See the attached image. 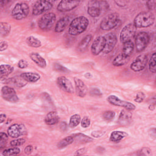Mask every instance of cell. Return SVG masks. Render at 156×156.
I'll return each mask as SVG.
<instances>
[{
  "mask_svg": "<svg viewBox=\"0 0 156 156\" xmlns=\"http://www.w3.org/2000/svg\"><path fill=\"white\" fill-rule=\"evenodd\" d=\"M155 21V16L151 12H142L134 18L133 24L136 28H144L152 26Z\"/></svg>",
  "mask_w": 156,
  "mask_h": 156,
  "instance_id": "2",
  "label": "cell"
},
{
  "mask_svg": "<svg viewBox=\"0 0 156 156\" xmlns=\"http://www.w3.org/2000/svg\"><path fill=\"white\" fill-rule=\"evenodd\" d=\"M25 142H26V140L24 138H18V139H15L11 141L10 143V144L11 146L17 147V146L23 145L25 143Z\"/></svg>",
  "mask_w": 156,
  "mask_h": 156,
  "instance_id": "39",
  "label": "cell"
},
{
  "mask_svg": "<svg viewBox=\"0 0 156 156\" xmlns=\"http://www.w3.org/2000/svg\"><path fill=\"white\" fill-rule=\"evenodd\" d=\"M152 154L151 150L148 147H143L140 151L139 155H151Z\"/></svg>",
  "mask_w": 156,
  "mask_h": 156,
  "instance_id": "45",
  "label": "cell"
},
{
  "mask_svg": "<svg viewBox=\"0 0 156 156\" xmlns=\"http://www.w3.org/2000/svg\"><path fill=\"white\" fill-rule=\"evenodd\" d=\"M135 46L133 42L130 40L126 41L123 43L122 49V55L126 57H130V56L132 54L134 51Z\"/></svg>",
  "mask_w": 156,
  "mask_h": 156,
  "instance_id": "24",
  "label": "cell"
},
{
  "mask_svg": "<svg viewBox=\"0 0 156 156\" xmlns=\"http://www.w3.org/2000/svg\"><path fill=\"white\" fill-rule=\"evenodd\" d=\"M59 121V116L56 112L51 111L46 114L44 117V122L46 124L51 126L57 124Z\"/></svg>",
  "mask_w": 156,
  "mask_h": 156,
  "instance_id": "23",
  "label": "cell"
},
{
  "mask_svg": "<svg viewBox=\"0 0 156 156\" xmlns=\"http://www.w3.org/2000/svg\"><path fill=\"white\" fill-rule=\"evenodd\" d=\"M55 20L56 16L54 13L50 12L44 14L38 20V27L42 30H49L53 26Z\"/></svg>",
  "mask_w": 156,
  "mask_h": 156,
  "instance_id": "6",
  "label": "cell"
},
{
  "mask_svg": "<svg viewBox=\"0 0 156 156\" xmlns=\"http://www.w3.org/2000/svg\"><path fill=\"white\" fill-rule=\"evenodd\" d=\"M74 84L77 95L80 98L85 97L87 93V87L85 83L80 79L75 77Z\"/></svg>",
  "mask_w": 156,
  "mask_h": 156,
  "instance_id": "19",
  "label": "cell"
},
{
  "mask_svg": "<svg viewBox=\"0 0 156 156\" xmlns=\"http://www.w3.org/2000/svg\"><path fill=\"white\" fill-rule=\"evenodd\" d=\"M26 133V129L23 124H13L7 129V134L13 138H17Z\"/></svg>",
  "mask_w": 156,
  "mask_h": 156,
  "instance_id": "14",
  "label": "cell"
},
{
  "mask_svg": "<svg viewBox=\"0 0 156 156\" xmlns=\"http://www.w3.org/2000/svg\"><path fill=\"white\" fill-rule=\"evenodd\" d=\"M52 7V4L48 1H38L33 6L32 14L34 15H41L49 10Z\"/></svg>",
  "mask_w": 156,
  "mask_h": 156,
  "instance_id": "9",
  "label": "cell"
},
{
  "mask_svg": "<svg viewBox=\"0 0 156 156\" xmlns=\"http://www.w3.org/2000/svg\"><path fill=\"white\" fill-rule=\"evenodd\" d=\"M146 5H147L149 10H153L156 7V1H154V0L147 1L146 2Z\"/></svg>",
  "mask_w": 156,
  "mask_h": 156,
  "instance_id": "44",
  "label": "cell"
},
{
  "mask_svg": "<svg viewBox=\"0 0 156 156\" xmlns=\"http://www.w3.org/2000/svg\"><path fill=\"white\" fill-rule=\"evenodd\" d=\"M69 21H70V18L68 16L61 18L60 20H58V21L55 24V26L54 28L55 32L57 33L62 32L66 29Z\"/></svg>",
  "mask_w": 156,
  "mask_h": 156,
  "instance_id": "20",
  "label": "cell"
},
{
  "mask_svg": "<svg viewBox=\"0 0 156 156\" xmlns=\"http://www.w3.org/2000/svg\"><path fill=\"white\" fill-rule=\"evenodd\" d=\"M145 98V94L143 92H138L136 94V96L134 99L135 102L138 103H141L143 101Z\"/></svg>",
  "mask_w": 156,
  "mask_h": 156,
  "instance_id": "42",
  "label": "cell"
},
{
  "mask_svg": "<svg viewBox=\"0 0 156 156\" xmlns=\"http://www.w3.org/2000/svg\"><path fill=\"white\" fill-rule=\"evenodd\" d=\"M53 68L54 69L57 71H59V72H63V73H66V72H68L69 70L65 68V66H62V65L57 63H55L53 65Z\"/></svg>",
  "mask_w": 156,
  "mask_h": 156,
  "instance_id": "40",
  "label": "cell"
},
{
  "mask_svg": "<svg viewBox=\"0 0 156 156\" xmlns=\"http://www.w3.org/2000/svg\"><path fill=\"white\" fill-rule=\"evenodd\" d=\"M14 70V68L7 64H2L0 66V77L1 80L10 75Z\"/></svg>",
  "mask_w": 156,
  "mask_h": 156,
  "instance_id": "26",
  "label": "cell"
},
{
  "mask_svg": "<svg viewBox=\"0 0 156 156\" xmlns=\"http://www.w3.org/2000/svg\"><path fill=\"white\" fill-rule=\"evenodd\" d=\"M90 94L92 96H101L102 93L101 90L98 88H91L90 91Z\"/></svg>",
  "mask_w": 156,
  "mask_h": 156,
  "instance_id": "43",
  "label": "cell"
},
{
  "mask_svg": "<svg viewBox=\"0 0 156 156\" xmlns=\"http://www.w3.org/2000/svg\"><path fill=\"white\" fill-rule=\"evenodd\" d=\"M92 35L91 34H88L86 36H85L79 43L78 49L80 52H84L88 47V45L90 43Z\"/></svg>",
  "mask_w": 156,
  "mask_h": 156,
  "instance_id": "28",
  "label": "cell"
},
{
  "mask_svg": "<svg viewBox=\"0 0 156 156\" xmlns=\"http://www.w3.org/2000/svg\"><path fill=\"white\" fill-rule=\"evenodd\" d=\"M78 1H66L63 0L60 1L57 6V9L60 12H66L73 10L77 7L79 4Z\"/></svg>",
  "mask_w": 156,
  "mask_h": 156,
  "instance_id": "17",
  "label": "cell"
},
{
  "mask_svg": "<svg viewBox=\"0 0 156 156\" xmlns=\"http://www.w3.org/2000/svg\"><path fill=\"white\" fill-rule=\"evenodd\" d=\"M105 46V38L104 36L98 37L93 42L91 52L93 55H98L103 51Z\"/></svg>",
  "mask_w": 156,
  "mask_h": 156,
  "instance_id": "16",
  "label": "cell"
},
{
  "mask_svg": "<svg viewBox=\"0 0 156 156\" xmlns=\"http://www.w3.org/2000/svg\"><path fill=\"white\" fill-rule=\"evenodd\" d=\"M89 24L88 20L83 16H80L73 19L68 27V33L72 36H76L83 33Z\"/></svg>",
  "mask_w": 156,
  "mask_h": 156,
  "instance_id": "1",
  "label": "cell"
},
{
  "mask_svg": "<svg viewBox=\"0 0 156 156\" xmlns=\"http://www.w3.org/2000/svg\"><path fill=\"white\" fill-rule=\"evenodd\" d=\"M136 32V27L132 23H129L122 29L120 35L119 39L120 41L122 43L131 40L134 37Z\"/></svg>",
  "mask_w": 156,
  "mask_h": 156,
  "instance_id": "7",
  "label": "cell"
},
{
  "mask_svg": "<svg viewBox=\"0 0 156 156\" xmlns=\"http://www.w3.org/2000/svg\"><path fill=\"white\" fill-rule=\"evenodd\" d=\"M1 93L2 98L8 102L15 103L19 100L15 90L9 86L5 85L2 87L1 90Z\"/></svg>",
  "mask_w": 156,
  "mask_h": 156,
  "instance_id": "11",
  "label": "cell"
},
{
  "mask_svg": "<svg viewBox=\"0 0 156 156\" xmlns=\"http://www.w3.org/2000/svg\"><path fill=\"white\" fill-rule=\"evenodd\" d=\"M105 38V46L102 52L104 54H108L115 47L117 43V37L114 33L110 32L104 36Z\"/></svg>",
  "mask_w": 156,
  "mask_h": 156,
  "instance_id": "13",
  "label": "cell"
},
{
  "mask_svg": "<svg viewBox=\"0 0 156 156\" xmlns=\"http://www.w3.org/2000/svg\"><path fill=\"white\" fill-rule=\"evenodd\" d=\"M102 135V133L99 131H94L91 133V135L94 137H100Z\"/></svg>",
  "mask_w": 156,
  "mask_h": 156,
  "instance_id": "50",
  "label": "cell"
},
{
  "mask_svg": "<svg viewBox=\"0 0 156 156\" xmlns=\"http://www.w3.org/2000/svg\"><path fill=\"white\" fill-rule=\"evenodd\" d=\"M11 26L6 22H1L0 23V33L2 37L7 36L10 32Z\"/></svg>",
  "mask_w": 156,
  "mask_h": 156,
  "instance_id": "33",
  "label": "cell"
},
{
  "mask_svg": "<svg viewBox=\"0 0 156 156\" xmlns=\"http://www.w3.org/2000/svg\"><path fill=\"white\" fill-rule=\"evenodd\" d=\"M28 66V62L24 59H21L18 62V67L21 69L26 68Z\"/></svg>",
  "mask_w": 156,
  "mask_h": 156,
  "instance_id": "46",
  "label": "cell"
},
{
  "mask_svg": "<svg viewBox=\"0 0 156 156\" xmlns=\"http://www.w3.org/2000/svg\"><path fill=\"white\" fill-rule=\"evenodd\" d=\"M108 7V4L105 1H91L88 3L87 13L93 18L98 17L101 13L102 10H106Z\"/></svg>",
  "mask_w": 156,
  "mask_h": 156,
  "instance_id": "4",
  "label": "cell"
},
{
  "mask_svg": "<svg viewBox=\"0 0 156 156\" xmlns=\"http://www.w3.org/2000/svg\"><path fill=\"white\" fill-rule=\"evenodd\" d=\"M74 141V138L72 135L70 136H68L64 138H63L62 140H61L57 144V148L58 149H63L65 147H66L67 146L72 144L73 142Z\"/></svg>",
  "mask_w": 156,
  "mask_h": 156,
  "instance_id": "31",
  "label": "cell"
},
{
  "mask_svg": "<svg viewBox=\"0 0 156 156\" xmlns=\"http://www.w3.org/2000/svg\"><path fill=\"white\" fill-rule=\"evenodd\" d=\"M57 86L63 91L68 93H74V88L71 82L65 76H60L57 79Z\"/></svg>",
  "mask_w": 156,
  "mask_h": 156,
  "instance_id": "15",
  "label": "cell"
},
{
  "mask_svg": "<svg viewBox=\"0 0 156 156\" xmlns=\"http://www.w3.org/2000/svg\"><path fill=\"white\" fill-rule=\"evenodd\" d=\"M147 62V56L142 54L138 55L130 65V69L135 72L141 71L144 69Z\"/></svg>",
  "mask_w": 156,
  "mask_h": 156,
  "instance_id": "12",
  "label": "cell"
},
{
  "mask_svg": "<svg viewBox=\"0 0 156 156\" xmlns=\"http://www.w3.org/2000/svg\"><path fill=\"white\" fill-rule=\"evenodd\" d=\"M7 83H11L14 86L18 88H22L24 87L27 84V82L24 80L20 76H15L13 77H10L7 80L5 81Z\"/></svg>",
  "mask_w": 156,
  "mask_h": 156,
  "instance_id": "25",
  "label": "cell"
},
{
  "mask_svg": "<svg viewBox=\"0 0 156 156\" xmlns=\"http://www.w3.org/2000/svg\"><path fill=\"white\" fill-rule=\"evenodd\" d=\"M5 118H6V115L5 114L1 113V115H0V122L2 123L5 121Z\"/></svg>",
  "mask_w": 156,
  "mask_h": 156,
  "instance_id": "51",
  "label": "cell"
},
{
  "mask_svg": "<svg viewBox=\"0 0 156 156\" xmlns=\"http://www.w3.org/2000/svg\"><path fill=\"white\" fill-rule=\"evenodd\" d=\"M8 140V135H7L5 133L1 132L0 133V148H3Z\"/></svg>",
  "mask_w": 156,
  "mask_h": 156,
  "instance_id": "38",
  "label": "cell"
},
{
  "mask_svg": "<svg viewBox=\"0 0 156 156\" xmlns=\"http://www.w3.org/2000/svg\"><path fill=\"white\" fill-rule=\"evenodd\" d=\"M20 76L27 82L34 83L37 82L40 79V76L37 73L24 72L20 74Z\"/></svg>",
  "mask_w": 156,
  "mask_h": 156,
  "instance_id": "22",
  "label": "cell"
},
{
  "mask_svg": "<svg viewBox=\"0 0 156 156\" xmlns=\"http://www.w3.org/2000/svg\"><path fill=\"white\" fill-rule=\"evenodd\" d=\"M87 152V149L85 148H81L78 149L77 151H76V153L74 154L75 155H83L86 153Z\"/></svg>",
  "mask_w": 156,
  "mask_h": 156,
  "instance_id": "49",
  "label": "cell"
},
{
  "mask_svg": "<svg viewBox=\"0 0 156 156\" xmlns=\"http://www.w3.org/2000/svg\"><path fill=\"white\" fill-rule=\"evenodd\" d=\"M129 58L130 57H124L122 54H121L115 57L112 61V64L115 66H121L127 63L129 61Z\"/></svg>",
  "mask_w": 156,
  "mask_h": 156,
  "instance_id": "29",
  "label": "cell"
},
{
  "mask_svg": "<svg viewBox=\"0 0 156 156\" xmlns=\"http://www.w3.org/2000/svg\"><path fill=\"white\" fill-rule=\"evenodd\" d=\"M132 113L130 110L127 109H123L121 111L118 119V122L121 126H127L132 121Z\"/></svg>",
  "mask_w": 156,
  "mask_h": 156,
  "instance_id": "18",
  "label": "cell"
},
{
  "mask_svg": "<svg viewBox=\"0 0 156 156\" xmlns=\"http://www.w3.org/2000/svg\"><path fill=\"white\" fill-rule=\"evenodd\" d=\"M80 121H81L80 116L78 114H74L70 117L68 126L71 129L74 128L79 124V123L80 122Z\"/></svg>",
  "mask_w": 156,
  "mask_h": 156,
  "instance_id": "34",
  "label": "cell"
},
{
  "mask_svg": "<svg viewBox=\"0 0 156 156\" xmlns=\"http://www.w3.org/2000/svg\"><path fill=\"white\" fill-rule=\"evenodd\" d=\"M115 116V113L112 110H108L104 112L102 115V117L107 122L112 121Z\"/></svg>",
  "mask_w": 156,
  "mask_h": 156,
  "instance_id": "37",
  "label": "cell"
},
{
  "mask_svg": "<svg viewBox=\"0 0 156 156\" xmlns=\"http://www.w3.org/2000/svg\"><path fill=\"white\" fill-rule=\"evenodd\" d=\"M156 53L154 52L151 57L149 63V71L152 73H155L156 72Z\"/></svg>",
  "mask_w": 156,
  "mask_h": 156,
  "instance_id": "36",
  "label": "cell"
},
{
  "mask_svg": "<svg viewBox=\"0 0 156 156\" xmlns=\"http://www.w3.org/2000/svg\"><path fill=\"white\" fill-rule=\"evenodd\" d=\"M32 151H33V146L32 145H27V146H26V147L24 149V153L27 155L30 154Z\"/></svg>",
  "mask_w": 156,
  "mask_h": 156,
  "instance_id": "48",
  "label": "cell"
},
{
  "mask_svg": "<svg viewBox=\"0 0 156 156\" xmlns=\"http://www.w3.org/2000/svg\"><path fill=\"white\" fill-rule=\"evenodd\" d=\"M30 59L39 67L44 68L46 66V60L37 52H32L29 54Z\"/></svg>",
  "mask_w": 156,
  "mask_h": 156,
  "instance_id": "21",
  "label": "cell"
},
{
  "mask_svg": "<svg viewBox=\"0 0 156 156\" xmlns=\"http://www.w3.org/2000/svg\"><path fill=\"white\" fill-rule=\"evenodd\" d=\"M29 13V7L26 2H18L16 4L12 10V17L16 20H21L26 18Z\"/></svg>",
  "mask_w": 156,
  "mask_h": 156,
  "instance_id": "5",
  "label": "cell"
},
{
  "mask_svg": "<svg viewBox=\"0 0 156 156\" xmlns=\"http://www.w3.org/2000/svg\"><path fill=\"white\" fill-rule=\"evenodd\" d=\"M90 119L88 116H84L80 121L81 126L83 128H87L90 125Z\"/></svg>",
  "mask_w": 156,
  "mask_h": 156,
  "instance_id": "41",
  "label": "cell"
},
{
  "mask_svg": "<svg viewBox=\"0 0 156 156\" xmlns=\"http://www.w3.org/2000/svg\"><path fill=\"white\" fill-rule=\"evenodd\" d=\"M121 23L119 14L112 13L105 16L101 21L100 27L104 30H110L117 27Z\"/></svg>",
  "mask_w": 156,
  "mask_h": 156,
  "instance_id": "3",
  "label": "cell"
},
{
  "mask_svg": "<svg viewBox=\"0 0 156 156\" xmlns=\"http://www.w3.org/2000/svg\"><path fill=\"white\" fill-rule=\"evenodd\" d=\"M127 136V133L123 131H113L111 133L110 140L114 143H118L124 138Z\"/></svg>",
  "mask_w": 156,
  "mask_h": 156,
  "instance_id": "27",
  "label": "cell"
},
{
  "mask_svg": "<svg viewBox=\"0 0 156 156\" xmlns=\"http://www.w3.org/2000/svg\"><path fill=\"white\" fill-rule=\"evenodd\" d=\"M21 152V150L19 147H13L12 148H9L4 149L2 154L4 156H12V155H18L20 154Z\"/></svg>",
  "mask_w": 156,
  "mask_h": 156,
  "instance_id": "35",
  "label": "cell"
},
{
  "mask_svg": "<svg viewBox=\"0 0 156 156\" xmlns=\"http://www.w3.org/2000/svg\"><path fill=\"white\" fill-rule=\"evenodd\" d=\"M107 100L110 104L113 105L121 107L124 108L125 109H127L130 111H132L135 109V105L133 104L130 102L121 100L115 95H110L107 98Z\"/></svg>",
  "mask_w": 156,
  "mask_h": 156,
  "instance_id": "10",
  "label": "cell"
},
{
  "mask_svg": "<svg viewBox=\"0 0 156 156\" xmlns=\"http://www.w3.org/2000/svg\"><path fill=\"white\" fill-rule=\"evenodd\" d=\"M8 47V43L5 41H1L0 43V51H3L7 49Z\"/></svg>",
  "mask_w": 156,
  "mask_h": 156,
  "instance_id": "47",
  "label": "cell"
},
{
  "mask_svg": "<svg viewBox=\"0 0 156 156\" xmlns=\"http://www.w3.org/2000/svg\"><path fill=\"white\" fill-rule=\"evenodd\" d=\"M72 136H73L74 141H78L79 143H87L93 141L92 138L81 133H75L72 135Z\"/></svg>",
  "mask_w": 156,
  "mask_h": 156,
  "instance_id": "30",
  "label": "cell"
},
{
  "mask_svg": "<svg viewBox=\"0 0 156 156\" xmlns=\"http://www.w3.org/2000/svg\"><path fill=\"white\" fill-rule=\"evenodd\" d=\"M9 1H1V4L2 5H5L6 3H7V2H9Z\"/></svg>",
  "mask_w": 156,
  "mask_h": 156,
  "instance_id": "53",
  "label": "cell"
},
{
  "mask_svg": "<svg viewBox=\"0 0 156 156\" xmlns=\"http://www.w3.org/2000/svg\"><path fill=\"white\" fill-rule=\"evenodd\" d=\"M155 102H154L153 104H151L149 106V110H153L155 108Z\"/></svg>",
  "mask_w": 156,
  "mask_h": 156,
  "instance_id": "52",
  "label": "cell"
},
{
  "mask_svg": "<svg viewBox=\"0 0 156 156\" xmlns=\"http://www.w3.org/2000/svg\"><path fill=\"white\" fill-rule=\"evenodd\" d=\"M149 42V35L146 32H139L135 40V48L137 52L143 51L147 46Z\"/></svg>",
  "mask_w": 156,
  "mask_h": 156,
  "instance_id": "8",
  "label": "cell"
},
{
  "mask_svg": "<svg viewBox=\"0 0 156 156\" xmlns=\"http://www.w3.org/2000/svg\"><path fill=\"white\" fill-rule=\"evenodd\" d=\"M26 43L28 46L32 48H39L41 45V42L40 40L33 36L28 37L26 38Z\"/></svg>",
  "mask_w": 156,
  "mask_h": 156,
  "instance_id": "32",
  "label": "cell"
}]
</instances>
